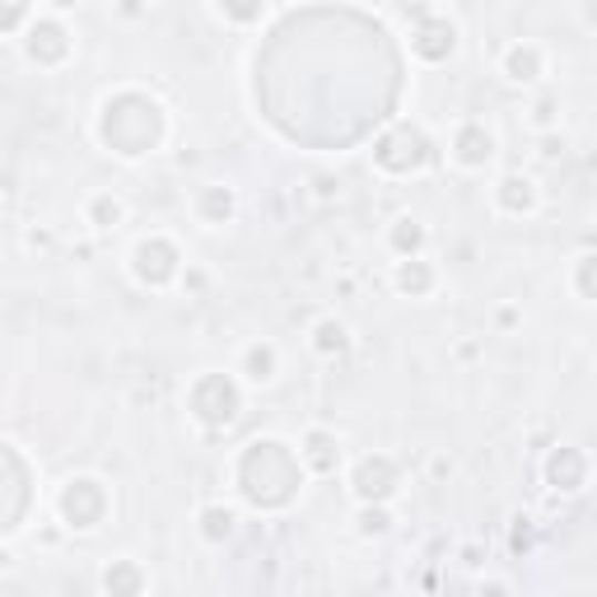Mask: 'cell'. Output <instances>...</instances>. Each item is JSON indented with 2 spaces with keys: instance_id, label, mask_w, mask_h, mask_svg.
I'll list each match as a JSON object with an SVG mask.
<instances>
[{
  "instance_id": "obj_1",
  "label": "cell",
  "mask_w": 597,
  "mask_h": 597,
  "mask_svg": "<svg viewBox=\"0 0 597 597\" xmlns=\"http://www.w3.org/2000/svg\"><path fill=\"white\" fill-rule=\"evenodd\" d=\"M234 481H238V495L253 508L276 514V508H290L299 500L303 462L290 444H280V439H253V444L238 453Z\"/></svg>"
},
{
  "instance_id": "obj_2",
  "label": "cell",
  "mask_w": 597,
  "mask_h": 597,
  "mask_svg": "<svg viewBox=\"0 0 597 597\" xmlns=\"http://www.w3.org/2000/svg\"><path fill=\"white\" fill-rule=\"evenodd\" d=\"M164 131H168V117H164V107L154 103L150 94L141 90H122L103 103V113H99V141L122 154V159H141V154H154L164 141Z\"/></svg>"
},
{
  "instance_id": "obj_3",
  "label": "cell",
  "mask_w": 597,
  "mask_h": 597,
  "mask_svg": "<svg viewBox=\"0 0 597 597\" xmlns=\"http://www.w3.org/2000/svg\"><path fill=\"white\" fill-rule=\"evenodd\" d=\"M373 164L383 173H397V178H406V173H420L434 164V141L425 136L420 126L411 122H397L388 126L379 141H373Z\"/></svg>"
},
{
  "instance_id": "obj_4",
  "label": "cell",
  "mask_w": 597,
  "mask_h": 597,
  "mask_svg": "<svg viewBox=\"0 0 597 597\" xmlns=\"http://www.w3.org/2000/svg\"><path fill=\"white\" fill-rule=\"evenodd\" d=\"M187 411L202 420L206 430H229L243 411V392L229 373H202V379L187 388Z\"/></svg>"
},
{
  "instance_id": "obj_5",
  "label": "cell",
  "mask_w": 597,
  "mask_h": 597,
  "mask_svg": "<svg viewBox=\"0 0 597 597\" xmlns=\"http://www.w3.org/2000/svg\"><path fill=\"white\" fill-rule=\"evenodd\" d=\"M107 504L113 500H107V485L99 476H71L56 495L61 518H65V527H75V533H94L107 518Z\"/></svg>"
},
{
  "instance_id": "obj_6",
  "label": "cell",
  "mask_w": 597,
  "mask_h": 597,
  "mask_svg": "<svg viewBox=\"0 0 597 597\" xmlns=\"http://www.w3.org/2000/svg\"><path fill=\"white\" fill-rule=\"evenodd\" d=\"M131 276H136L145 290H164V285H173V280L183 276V253H178V243L164 238V234L141 238L136 248H131Z\"/></svg>"
},
{
  "instance_id": "obj_7",
  "label": "cell",
  "mask_w": 597,
  "mask_h": 597,
  "mask_svg": "<svg viewBox=\"0 0 597 597\" xmlns=\"http://www.w3.org/2000/svg\"><path fill=\"white\" fill-rule=\"evenodd\" d=\"M411 52L425 65H444L457 52V24L444 10H415L411 14Z\"/></svg>"
},
{
  "instance_id": "obj_8",
  "label": "cell",
  "mask_w": 597,
  "mask_h": 597,
  "mask_svg": "<svg viewBox=\"0 0 597 597\" xmlns=\"http://www.w3.org/2000/svg\"><path fill=\"white\" fill-rule=\"evenodd\" d=\"M402 485V472L388 453H364L356 467H350V491H356L360 504H388Z\"/></svg>"
},
{
  "instance_id": "obj_9",
  "label": "cell",
  "mask_w": 597,
  "mask_h": 597,
  "mask_svg": "<svg viewBox=\"0 0 597 597\" xmlns=\"http://www.w3.org/2000/svg\"><path fill=\"white\" fill-rule=\"evenodd\" d=\"M24 56L33 65H61L65 56H71V29L61 24L56 14H33L29 29H24Z\"/></svg>"
},
{
  "instance_id": "obj_10",
  "label": "cell",
  "mask_w": 597,
  "mask_h": 597,
  "mask_svg": "<svg viewBox=\"0 0 597 597\" xmlns=\"http://www.w3.org/2000/svg\"><path fill=\"white\" fill-rule=\"evenodd\" d=\"M495 150H500V141H495V131L485 122H462L453 131V159L462 168H485L495 159Z\"/></svg>"
},
{
  "instance_id": "obj_11",
  "label": "cell",
  "mask_w": 597,
  "mask_h": 597,
  "mask_svg": "<svg viewBox=\"0 0 597 597\" xmlns=\"http://www.w3.org/2000/svg\"><path fill=\"white\" fill-rule=\"evenodd\" d=\"M546 485H550V491H560V495L584 491V485H588V457H584V449H550V457H546Z\"/></svg>"
},
{
  "instance_id": "obj_12",
  "label": "cell",
  "mask_w": 597,
  "mask_h": 597,
  "mask_svg": "<svg viewBox=\"0 0 597 597\" xmlns=\"http://www.w3.org/2000/svg\"><path fill=\"white\" fill-rule=\"evenodd\" d=\"M500 75L514 80V84H537L546 75V52L537 48V42H508L504 56H500Z\"/></svg>"
},
{
  "instance_id": "obj_13",
  "label": "cell",
  "mask_w": 597,
  "mask_h": 597,
  "mask_svg": "<svg viewBox=\"0 0 597 597\" xmlns=\"http://www.w3.org/2000/svg\"><path fill=\"white\" fill-rule=\"evenodd\" d=\"M299 462L308 472H318V476H331L341 467V444H337V434L331 430H308L299 439Z\"/></svg>"
},
{
  "instance_id": "obj_14",
  "label": "cell",
  "mask_w": 597,
  "mask_h": 597,
  "mask_svg": "<svg viewBox=\"0 0 597 597\" xmlns=\"http://www.w3.org/2000/svg\"><path fill=\"white\" fill-rule=\"evenodd\" d=\"M495 206L514 219L533 215L537 210V183L527 178V173H504V178L495 183Z\"/></svg>"
},
{
  "instance_id": "obj_15",
  "label": "cell",
  "mask_w": 597,
  "mask_h": 597,
  "mask_svg": "<svg viewBox=\"0 0 597 597\" xmlns=\"http://www.w3.org/2000/svg\"><path fill=\"white\" fill-rule=\"evenodd\" d=\"M392 285L406 299H430L434 285H439V271H434V261H425V257H402L397 261V271H392Z\"/></svg>"
},
{
  "instance_id": "obj_16",
  "label": "cell",
  "mask_w": 597,
  "mask_h": 597,
  "mask_svg": "<svg viewBox=\"0 0 597 597\" xmlns=\"http://www.w3.org/2000/svg\"><path fill=\"white\" fill-rule=\"evenodd\" d=\"M103 593L107 597H141L145 593V569L136 565V560H113L103 569Z\"/></svg>"
},
{
  "instance_id": "obj_17",
  "label": "cell",
  "mask_w": 597,
  "mask_h": 597,
  "mask_svg": "<svg viewBox=\"0 0 597 597\" xmlns=\"http://www.w3.org/2000/svg\"><path fill=\"white\" fill-rule=\"evenodd\" d=\"M276 369H280V356H276L271 341H253L248 350H243V360H238V373L248 383H271Z\"/></svg>"
},
{
  "instance_id": "obj_18",
  "label": "cell",
  "mask_w": 597,
  "mask_h": 597,
  "mask_svg": "<svg viewBox=\"0 0 597 597\" xmlns=\"http://www.w3.org/2000/svg\"><path fill=\"white\" fill-rule=\"evenodd\" d=\"M229 215H234V192L229 187L210 183V187L196 192V219H202V225H225Z\"/></svg>"
},
{
  "instance_id": "obj_19",
  "label": "cell",
  "mask_w": 597,
  "mask_h": 597,
  "mask_svg": "<svg viewBox=\"0 0 597 597\" xmlns=\"http://www.w3.org/2000/svg\"><path fill=\"white\" fill-rule=\"evenodd\" d=\"M313 350H318V356H327V360L346 356V350H350V327L341 318H318L313 322Z\"/></svg>"
},
{
  "instance_id": "obj_20",
  "label": "cell",
  "mask_w": 597,
  "mask_h": 597,
  "mask_svg": "<svg viewBox=\"0 0 597 597\" xmlns=\"http://www.w3.org/2000/svg\"><path fill=\"white\" fill-rule=\"evenodd\" d=\"M425 225H420V219H411V215H402L392 225V234H388V243H392V253L397 257H420V248H425Z\"/></svg>"
},
{
  "instance_id": "obj_21",
  "label": "cell",
  "mask_w": 597,
  "mask_h": 597,
  "mask_svg": "<svg viewBox=\"0 0 597 597\" xmlns=\"http://www.w3.org/2000/svg\"><path fill=\"white\" fill-rule=\"evenodd\" d=\"M84 215H90V225H94V229H117L122 219H126V206H122V196H113V192H99Z\"/></svg>"
},
{
  "instance_id": "obj_22",
  "label": "cell",
  "mask_w": 597,
  "mask_h": 597,
  "mask_svg": "<svg viewBox=\"0 0 597 597\" xmlns=\"http://www.w3.org/2000/svg\"><path fill=\"white\" fill-rule=\"evenodd\" d=\"M234 523H238L234 508H225V504H206V508H202V537L215 542V546L234 537Z\"/></svg>"
},
{
  "instance_id": "obj_23",
  "label": "cell",
  "mask_w": 597,
  "mask_h": 597,
  "mask_svg": "<svg viewBox=\"0 0 597 597\" xmlns=\"http://www.w3.org/2000/svg\"><path fill=\"white\" fill-rule=\"evenodd\" d=\"M388 527H392L388 504H364V508H360V537H383Z\"/></svg>"
},
{
  "instance_id": "obj_24",
  "label": "cell",
  "mask_w": 597,
  "mask_h": 597,
  "mask_svg": "<svg viewBox=\"0 0 597 597\" xmlns=\"http://www.w3.org/2000/svg\"><path fill=\"white\" fill-rule=\"evenodd\" d=\"M593 267H597V257H593V253H584L579 261H574V290H579L584 303L597 299V290H593Z\"/></svg>"
},
{
  "instance_id": "obj_25",
  "label": "cell",
  "mask_w": 597,
  "mask_h": 597,
  "mask_svg": "<svg viewBox=\"0 0 597 597\" xmlns=\"http://www.w3.org/2000/svg\"><path fill=\"white\" fill-rule=\"evenodd\" d=\"M215 14L229 24H253V19H267V6H219Z\"/></svg>"
},
{
  "instance_id": "obj_26",
  "label": "cell",
  "mask_w": 597,
  "mask_h": 597,
  "mask_svg": "<svg viewBox=\"0 0 597 597\" xmlns=\"http://www.w3.org/2000/svg\"><path fill=\"white\" fill-rule=\"evenodd\" d=\"M29 19H33L29 6H6V10H0V33H10V29H19V24H29Z\"/></svg>"
},
{
  "instance_id": "obj_27",
  "label": "cell",
  "mask_w": 597,
  "mask_h": 597,
  "mask_svg": "<svg viewBox=\"0 0 597 597\" xmlns=\"http://www.w3.org/2000/svg\"><path fill=\"white\" fill-rule=\"evenodd\" d=\"M481 597H504V584H491V588H481Z\"/></svg>"
},
{
  "instance_id": "obj_28",
  "label": "cell",
  "mask_w": 597,
  "mask_h": 597,
  "mask_svg": "<svg viewBox=\"0 0 597 597\" xmlns=\"http://www.w3.org/2000/svg\"><path fill=\"white\" fill-rule=\"evenodd\" d=\"M6 560H10V556H6V550H0V569H6Z\"/></svg>"
}]
</instances>
